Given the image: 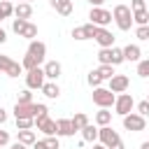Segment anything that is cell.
<instances>
[{"label":"cell","mask_w":149,"mask_h":149,"mask_svg":"<svg viewBox=\"0 0 149 149\" xmlns=\"http://www.w3.org/2000/svg\"><path fill=\"white\" fill-rule=\"evenodd\" d=\"M49 2H51V7H54L61 16L72 14V0H49Z\"/></svg>","instance_id":"cell-14"},{"label":"cell","mask_w":149,"mask_h":149,"mask_svg":"<svg viewBox=\"0 0 149 149\" xmlns=\"http://www.w3.org/2000/svg\"><path fill=\"white\" fill-rule=\"evenodd\" d=\"M21 2H30V0H21Z\"/></svg>","instance_id":"cell-49"},{"label":"cell","mask_w":149,"mask_h":149,"mask_svg":"<svg viewBox=\"0 0 149 149\" xmlns=\"http://www.w3.org/2000/svg\"><path fill=\"white\" fill-rule=\"evenodd\" d=\"M7 142H9V133L7 130H0V147H5Z\"/></svg>","instance_id":"cell-40"},{"label":"cell","mask_w":149,"mask_h":149,"mask_svg":"<svg viewBox=\"0 0 149 149\" xmlns=\"http://www.w3.org/2000/svg\"><path fill=\"white\" fill-rule=\"evenodd\" d=\"M5 40H7V33H5V30H2V28H0V44H2V42H5Z\"/></svg>","instance_id":"cell-44"},{"label":"cell","mask_w":149,"mask_h":149,"mask_svg":"<svg viewBox=\"0 0 149 149\" xmlns=\"http://www.w3.org/2000/svg\"><path fill=\"white\" fill-rule=\"evenodd\" d=\"M95 30H98V26L86 23V26L74 28V30H72V37H74V40H93V37H95Z\"/></svg>","instance_id":"cell-9"},{"label":"cell","mask_w":149,"mask_h":149,"mask_svg":"<svg viewBox=\"0 0 149 149\" xmlns=\"http://www.w3.org/2000/svg\"><path fill=\"white\" fill-rule=\"evenodd\" d=\"M98 61H100V65H109V49H100L98 51Z\"/></svg>","instance_id":"cell-34"},{"label":"cell","mask_w":149,"mask_h":149,"mask_svg":"<svg viewBox=\"0 0 149 149\" xmlns=\"http://www.w3.org/2000/svg\"><path fill=\"white\" fill-rule=\"evenodd\" d=\"M93 149H107V147H102V144H95V147H93Z\"/></svg>","instance_id":"cell-48"},{"label":"cell","mask_w":149,"mask_h":149,"mask_svg":"<svg viewBox=\"0 0 149 149\" xmlns=\"http://www.w3.org/2000/svg\"><path fill=\"white\" fill-rule=\"evenodd\" d=\"M42 93H44L47 98H58V95H61V88H58V84H54V81H44Z\"/></svg>","instance_id":"cell-20"},{"label":"cell","mask_w":149,"mask_h":149,"mask_svg":"<svg viewBox=\"0 0 149 149\" xmlns=\"http://www.w3.org/2000/svg\"><path fill=\"white\" fill-rule=\"evenodd\" d=\"M135 37H137V40H149V28H147V26H137Z\"/></svg>","instance_id":"cell-35"},{"label":"cell","mask_w":149,"mask_h":149,"mask_svg":"<svg viewBox=\"0 0 149 149\" xmlns=\"http://www.w3.org/2000/svg\"><path fill=\"white\" fill-rule=\"evenodd\" d=\"M0 2H2V0H0Z\"/></svg>","instance_id":"cell-52"},{"label":"cell","mask_w":149,"mask_h":149,"mask_svg":"<svg viewBox=\"0 0 149 149\" xmlns=\"http://www.w3.org/2000/svg\"><path fill=\"white\" fill-rule=\"evenodd\" d=\"M19 105H26V102H33V93H30V88H26V91H21L19 93V100H16Z\"/></svg>","instance_id":"cell-33"},{"label":"cell","mask_w":149,"mask_h":149,"mask_svg":"<svg viewBox=\"0 0 149 149\" xmlns=\"http://www.w3.org/2000/svg\"><path fill=\"white\" fill-rule=\"evenodd\" d=\"M147 100H149V98H147Z\"/></svg>","instance_id":"cell-51"},{"label":"cell","mask_w":149,"mask_h":149,"mask_svg":"<svg viewBox=\"0 0 149 149\" xmlns=\"http://www.w3.org/2000/svg\"><path fill=\"white\" fill-rule=\"evenodd\" d=\"M21 63H16V61H12L9 56H2L0 54V72H5V74H9V77H19L21 74Z\"/></svg>","instance_id":"cell-5"},{"label":"cell","mask_w":149,"mask_h":149,"mask_svg":"<svg viewBox=\"0 0 149 149\" xmlns=\"http://www.w3.org/2000/svg\"><path fill=\"white\" fill-rule=\"evenodd\" d=\"M88 84H91L93 88H98V86L102 84V77L98 74V70H91V72H88Z\"/></svg>","instance_id":"cell-30"},{"label":"cell","mask_w":149,"mask_h":149,"mask_svg":"<svg viewBox=\"0 0 149 149\" xmlns=\"http://www.w3.org/2000/svg\"><path fill=\"white\" fill-rule=\"evenodd\" d=\"M121 51H123V61H140V54H142L137 44H128Z\"/></svg>","instance_id":"cell-18"},{"label":"cell","mask_w":149,"mask_h":149,"mask_svg":"<svg viewBox=\"0 0 149 149\" xmlns=\"http://www.w3.org/2000/svg\"><path fill=\"white\" fill-rule=\"evenodd\" d=\"M23 26H26V21H23V19H14V23H12V30H14L16 35H21Z\"/></svg>","instance_id":"cell-38"},{"label":"cell","mask_w":149,"mask_h":149,"mask_svg":"<svg viewBox=\"0 0 149 149\" xmlns=\"http://www.w3.org/2000/svg\"><path fill=\"white\" fill-rule=\"evenodd\" d=\"M33 149H47V144H44V140H42V142H37V140H35V144H33Z\"/></svg>","instance_id":"cell-41"},{"label":"cell","mask_w":149,"mask_h":149,"mask_svg":"<svg viewBox=\"0 0 149 149\" xmlns=\"http://www.w3.org/2000/svg\"><path fill=\"white\" fill-rule=\"evenodd\" d=\"M128 84H130V81H128L126 74H114V77L109 79V91H112V93H123V91L128 88Z\"/></svg>","instance_id":"cell-11"},{"label":"cell","mask_w":149,"mask_h":149,"mask_svg":"<svg viewBox=\"0 0 149 149\" xmlns=\"http://www.w3.org/2000/svg\"><path fill=\"white\" fill-rule=\"evenodd\" d=\"M70 121H72V128H74V133H77V130H81V128L88 123V116H86L84 112H77V114L70 119Z\"/></svg>","instance_id":"cell-21"},{"label":"cell","mask_w":149,"mask_h":149,"mask_svg":"<svg viewBox=\"0 0 149 149\" xmlns=\"http://www.w3.org/2000/svg\"><path fill=\"white\" fill-rule=\"evenodd\" d=\"M81 140H84V142H95V140H98V128H93L91 123H86V126L81 128Z\"/></svg>","instance_id":"cell-19"},{"label":"cell","mask_w":149,"mask_h":149,"mask_svg":"<svg viewBox=\"0 0 149 149\" xmlns=\"http://www.w3.org/2000/svg\"><path fill=\"white\" fill-rule=\"evenodd\" d=\"M98 140H100V144L102 147H114L116 142H121V137H119V133L114 130V128H109V126H102L100 130H98Z\"/></svg>","instance_id":"cell-4"},{"label":"cell","mask_w":149,"mask_h":149,"mask_svg":"<svg viewBox=\"0 0 149 149\" xmlns=\"http://www.w3.org/2000/svg\"><path fill=\"white\" fill-rule=\"evenodd\" d=\"M56 135H63V137H68V135H74L72 121H70V119H58V121H56Z\"/></svg>","instance_id":"cell-13"},{"label":"cell","mask_w":149,"mask_h":149,"mask_svg":"<svg viewBox=\"0 0 149 149\" xmlns=\"http://www.w3.org/2000/svg\"><path fill=\"white\" fill-rule=\"evenodd\" d=\"M44 70L42 68H35V70H28V74H26V86L28 88H42L44 86Z\"/></svg>","instance_id":"cell-6"},{"label":"cell","mask_w":149,"mask_h":149,"mask_svg":"<svg viewBox=\"0 0 149 149\" xmlns=\"http://www.w3.org/2000/svg\"><path fill=\"white\" fill-rule=\"evenodd\" d=\"M42 70H44V77L47 79H58L61 77V63L58 61H49Z\"/></svg>","instance_id":"cell-15"},{"label":"cell","mask_w":149,"mask_h":149,"mask_svg":"<svg viewBox=\"0 0 149 149\" xmlns=\"http://www.w3.org/2000/svg\"><path fill=\"white\" fill-rule=\"evenodd\" d=\"M5 121H7V112L0 107V123H5Z\"/></svg>","instance_id":"cell-42"},{"label":"cell","mask_w":149,"mask_h":149,"mask_svg":"<svg viewBox=\"0 0 149 149\" xmlns=\"http://www.w3.org/2000/svg\"><path fill=\"white\" fill-rule=\"evenodd\" d=\"M137 9H144V0H130V12H137Z\"/></svg>","instance_id":"cell-39"},{"label":"cell","mask_w":149,"mask_h":149,"mask_svg":"<svg viewBox=\"0 0 149 149\" xmlns=\"http://www.w3.org/2000/svg\"><path fill=\"white\" fill-rule=\"evenodd\" d=\"M109 149H126V147H123V142H116V144H114V147H109Z\"/></svg>","instance_id":"cell-45"},{"label":"cell","mask_w":149,"mask_h":149,"mask_svg":"<svg viewBox=\"0 0 149 149\" xmlns=\"http://www.w3.org/2000/svg\"><path fill=\"white\" fill-rule=\"evenodd\" d=\"M88 19H91V23H93V26L105 28L107 23H112V12H107V9H102V7H93V9H91V14H88Z\"/></svg>","instance_id":"cell-3"},{"label":"cell","mask_w":149,"mask_h":149,"mask_svg":"<svg viewBox=\"0 0 149 149\" xmlns=\"http://www.w3.org/2000/svg\"><path fill=\"white\" fill-rule=\"evenodd\" d=\"M12 14H14V5H12L9 0H2V2H0V21L7 19V16H12Z\"/></svg>","instance_id":"cell-28"},{"label":"cell","mask_w":149,"mask_h":149,"mask_svg":"<svg viewBox=\"0 0 149 149\" xmlns=\"http://www.w3.org/2000/svg\"><path fill=\"white\" fill-rule=\"evenodd\" d=\"M14 14H16V19H30V14H33V7H30V2H19L16 7H14Z\"/></svg>","instance_id":"cell-17"},{"label":"cell","mask_w":149,"mask_h":149,"mask_svg":"<svg viewBox=\"0 0 149 149\" xmlns=\"http://www.w3.org/2000/svg\"><path fill=\"white\" fill-rule=\"evenodd\" d=\"M44 144H47V149H61V144H58V137H54V135H49V137L44 140Z\"/></svg>","instance_id":"cell-36"},{"label":"cell","mask_w":149,"mask_h":149,"mask_svg":"<svg viewBox=\"0 0 149 149\" xmlns=\"http://www.w3.org/2000/svg\"><path fill=\"white\" fill-rule=\"evenodd\" d=\"M102 49H109V47H114V35L109 33V30H105V28H98L95 30V37H93Z\"/></svg>","instance_id":"cell-10"},{"label":"cell","mask_w":149,"mask_h":149,"mask_svg":"<svg viewBox=\"0 0 149 149\" xmlns=\"http://www.w3.org/2000/svg\"><path fill=\"white\" fill-rule=\"evenodd\" d=\"M140 149H149V142H142V147Z\"/></svg>","instance_id":"cell-47"},{"label":"cell","mask_w":149,"mask_h":149,"mask_svg":"<svg viewBox=\"0 0 149 149\" xmlns=\"http://www.w3.org/2000/svg\"><path fill=\"white\" fill-rule=\"evenodd\" d=\"M114 109H116V114H121V116L130 114V109H133V95H130V93H121V95L114 100Z\"/></svg>","instance_id":"cell-8"},{"label":"cell","mask_w":149,"mask_h":149,"mask_svg":"<svg viewBox=\"0 0 149 149\" xmlns=\"http://www.w3.org/2000/svg\"><path fill=\"white\" fill-rule=\"evenodd\" d=\"M12 149H26V144H21V142H16V144H14Z\"/></svg>","instance_id":"cell-46"},{"label":"cell","mask_w":149,"mask_h":149,"mask_svg":"<svg viewBox=\"0 0 149 149\" xmlns=\"http://www.w3.org/2000/svg\"><path fill=\"white\" fill-rule=\"evenodd\" d=\"M40 63H42V58L33 56V54H26V58H23L21 68H26V70H35V68H40Z\"/></svg>","instance_id":"cell-22"},{"label":"cell","mask_w":149,"mask_h":149,"mask_svg":"<svg viewBox=\"0 0 149 149\" xmlns=\"http://www.w3.org/2000/svg\"><path fill=\"white\" fill-rule=\"evenodd\" d=\"M114 100H116V95H114L109 88H102V86L93 88V102H95L98 107L107 109V107H112V105H114Z\"/></svg>","instance_id":"cell-2"},{"label":"cell","mask_w":149,"mask_h":149,"mask_svg":"<svg viewBox=\"0 0 149 149\" xmlns=\"http://www.w3.org/2000/svg\"><path fill=\"white\" fill-rule=\"evenodd\" d=\"M109 121H112V112L100 109V112L95 114V123H98V126H109Z\"/></svg>","instance_id":"cell-26"},{"label":"cell","mask_w":149,"mask_h":149,"mask_svg":"<svg viewBox=\"0 0 149 149\" xmlns=\"http://www.w3.org/2000/svg\"><path fill=\"white\" fill-rule=\"evenodd\" d=\"M19 142L21 144H35V133L33 130H19Z\"/></svg>","instance_id":"cell-27"},{"label":"cell","mask_w":149,"mask_h":149,"mask_svg":"<svg viewBox=\"0 0 149 149\" xmlns=\"http://www.w3.org/2000/svg\"><path fill=\"white\" fill-rule=\"evenodd\" d=\"M137 74L140 77H149V58H144V61L137 63Z\"/></svg>","instance_id":"cell-32"},{"label":"cell","mask_w":149,"mask_h":149,"mask_svg":"<svg viewBox=\"0 0 149 149\" xmlns=\"http://www.w3.org/2000/svg\"><path fill=\"white\" fill-rule=\"evenodd\" d=\"M98 74H100L102 79H112V77H114V65H100V68H98Z\"/></svg>","instance_id":"cell-29"},{"label":"cell","mask_w":149,"mask_h":149,"mask_svg":"<svg viewBox=\"0 0 149 149\" xmlns=\"http://www.w3.org/2000/svg\"><path fill=\"white\" fill-rule=\"evenodd\" d=\"M137 114H140V116H149V100H142V102L137 105Z\"/></svg>","instance_id":"cell-37"},{"label":"cell","mask_w":149,"mask_h":149,"mask_svg":"<svg viewBox=\"0 0 149 149\" xmlns=\"http://www.w3.org/2000/svg\"><path fill=\"white\" fill-rule=\"evenodd\" d=\"M133 23H137V26H147V23H149V12H147V9H137V12H133Z\"/></svg>","instance_id":"cell-23"},{"label":"cell","mask_w":149,"mask_h":149,"mask_svg":"<svg viewBox=\"0 0 149 149\" xmlns=\"http://www.w3.org/2000/svg\"><path fill=\"white\" fill-rule=\"evenodd\" d=\"M21 37H26V40H30V42H33V40L37 37V26L26 21V26H23V30H21Z\"/></svg>","instance_id":"cell-24"},{"label":"cell","mask_w":149,"mask_h":149,"mask_svg":"<svg viewBox=\"0 0 149 149\" xmlns=\"http://www.w3.org/2000/svg\"><path fill=\"white\" fill-rule=\"evenodd\" d=\"M123 126H126V130H133V133H140V130H144V126H147V121H144V116H140V114H126L123 116Z\"/></svg>","instance_id":"cell-7"},{"label":"cell","mask_w":149,"mask_h":149,"mask_svg":"<svg viewBox=\"0 0 149 149\" xmlns=\"http://www.w3.org/2000/svg\"><path fill=\"white\" fill-rule=\"evenodd\" d=\"M123 63V51L116 47H109V65H119Z\"/></svg>","instance_id":"cell-25"},{"label":"cell","mask_w":149,"mask_h":149,"mask_svg":"<svg viewBox=\"0 0 149 149\" xmlns=\"http://www.w3.org/2000/svg\"><path fill=\"white\" fill-rule=\"evenodd\" d=\"M147 28H149V23H147Z\"/></svg>","instance_id":"cell-50"},{"label":"cell","mask_w":149,"mask_h":149,"mask_svg":"<svg viewBox=\"0 0 149 149\" xmlns=\"http://www.w3.org/2000/svg\"><path fill=\"white\" fill-rule=\"evenodd\" d=\"M35 123V119H16V128L19 130H30Z\"/></svg>","instance_id":"cell-31"},{"label":"cell","mask_w":149,"mask_h":149,"mask_svg":"<svg viewBox=\"0 0 149 149\" xmlns=\"http://www.w3.org/2000/svg\"><path fill=\"white\" fill-rule=\"evenodd\" d=\"M28 54H33V56H37V58H42V61H44V56H47V47H44V42L33 40V42L28 44Z\"/></svg>","instance_id":"cell-16"},{"label":"cell","mask_w":149,"mask_h":149,"mask_svg":"<svg viewBox=\"0 0 149 149\" xmlns=\"http://www.w3.org/2000/svg\"><path fill=\"white\" fill-rule=\"evenodd\" d=\"M35 123H37V130H42L44 135H56V121H54V119H49V114H47V116L35 119Z\"/></svg>","instance_id":"cell-12"},{"label":"cell","mask_w":149,"mask_h":149,"mask_svg":"<svg viewBox=\"0 0 149 149\" xmlns=\"http://www.w3.org/2000/svg\"><path fill=\"white\" fill-rule=\"evenodd\" d=\"M112 19L116 21V26H119L121 30H128V28L133 26V12H130L128 5H116L114 12H112Z\"/></svg>","instance_id":"cell-1"},{"label":"cell","mask_w":149,"mask_h":149,"mask_svg":"<svg viewBox=\"0 0 149 149\" xmlns=\"http://www.w3.org/2000/svg\"><path fill=\"white\" fill-rule=\"evenodd\" d=\"M88 2H91V5H93V7H100V5H102V2H105V0H88Z\"/></svg>","instance_id":"cell-43"}]
</instances>
